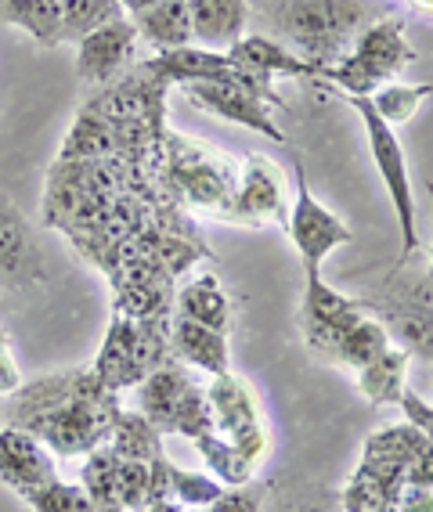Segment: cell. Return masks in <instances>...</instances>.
<instances>
[{"mask_svg":"<svg viewBox=\"0 0 433 512\" xmlns=\"http://www.w3.org/2000/svg\"><path fill=\"white\" fill-rule=\"evenodd\" d=\"M120 412V394L105 390L94 368H76L22 386L11 404L8 426L40 437L58 458H73L91 455L98 444H105Z\"/></svg>","mask_w":433,"mask_h":512,"instance_id":"cell-1","label":"cell"},{"mask_svg":"<svg viewBox=\"0 0 433 512\" xmlns=\"http://www.w3.org/2000/svg\"><path fill=\"white\" fill-rule=\"evenodd\" d=\"M390 15L372 0H275L268 4V19L278 26V37L289 51L304 55L318 69L336 65L358 44V37L376 19Z\"/></svg>","mask_w":433,"mask_h":512,"instance_id":"cell-2","label":"cell"},{"mask_svg":"<svg viewBox=\"0 0 433 512\" xmlns=\"http://www.w3.org/2000/svg\"><path fill=\"white\" fill-rule=\"evenodd\" d=\"M170 318L174 314L145 318V321L112 318L109 336H105L102 350H98V357H94L91 365L105 390H112V394L134 390L163 361L174 357V350H170Z\"/></svg>","mask_w":433,"mask_h":512,"instance_id":"cell-3","label":"cell"},{"mask_svg":"<svg viewBox=\"0 0 433 512\" xmlns=\"http://www.w3.org/2000/svg\"><path fill=\"white\" fill-rule=\"evenodd\" d=\"M138 390V412L145 415L159 433H177V437L199 440L213 433L210 401H206V386L181 365L177 357L163 361Z\"/></svg>","mask_w":433,"mask_h":512,"instance_id":"cell-4","label":"cell"},{"mask_svg":"<svg viewBox=\"0 0 433 512\" xmlns=\"http://www.w3.org/2000/svg\"><path fill=\"white\" fill-rule=\"evenodd\" d=\"M347 105L361 116V127H365V138H369V152L372 163L379 170V181L387 188L390 206H394L397 228H401V253H397L394 271L412 260L419 253V228H415V188H412V174H408V156L401 141H397V130L390 127L387 119L372 109L369 98L361 94H347Z\"/></svg>","mask_w":433,"mask_h":512,"instance_id":"cell-5","label":"cell"},{"mask_svg":"<svg viewBox=\"0 0 433 512\" xmlns=\"http://www.w3.org/2000/svg\"><path fill=\"white\" fill-rule=\"evenodd\" d=\"M412 62H415V51L405 40L401 19L383 15V19H376L361 33L351 55L340 58L336 65H325L322 76H329V80L336 83V87H343L347 94L372 98L383 83L394 80L397 73H405Z\"/></svg>","mask_w":433,"mask_h":512,"instance_id":"cell-6","label":"cell"},{"mask_svg":"<svg viewBox=\"0 0 433 512\" xmlns=\"http://www.w3.org/2000/svg\"><path fill=\"white\" fill-rule=\"evenodd\" d=\"M185 98L192 105H199L210 116H221L228 123H239L246 130H257L264 138L289 145V138L282 134V127L271 116V105L286 109V101L278 98V91L271 87V80L253 73H239L231 80H203V83H185Z\"/></svg>","mask_w":433,"mask_h":512,"instance_id":"cell-7","label":"cell"},{"mask_svg":"<svg viewBox=\"0 0 433 512\" xmlns=\"http://www.w3.org/2000/svg\"><path fill=\"white\" fill-rule=\"evenodd\" d=\"M206 401H210L213 433H221L224 440H231L253 462H264V455L271 451V433L253 386L235 372L213 375L210 386H206Z\"/></svg>","mask_w":433,"mask_h":512,"instance_id":"cell-8","label":"cell"},{"mask_svg":"<svg viewBox=\"0 0 433 512\" xmlns=\"http://www.w3.org/2000/svg\"><path fill=\"white\" fill-rule=\"evenodd\" d=\"M286 235H289V242H293L296 256H300V264H304V275L322 271L325 256H332L340 246L354 242V231L347 228V220L336 217L329 206H322V202L314 199L300 163H296V192H293V202H289Z\"/></svg>","mask_w":433,"mask_h":512,"instance_id":"cell-9","label":"cell"},{"mask_svg":"<svg viewBox=\"0 0 433 512\" xmlns=\"http://www.w3.org/2000/svg\"><path fill=\"white\" fill-rule=\"evenodd\" d=\"M358 318H365V300L361 296L336 293L332 285L322 282V271L307 275L304 307H300V332H304V347L311 354L336 365V350H340L343 332L351 329Z\"/></svg>","mask_w":433,"mask_h":512,"instance_id":"cell-10","label":"cell"},{"mask_svg":"<svg viewBox=\"0 0 433 512\" xmlns=\"http://www.w3.org/2000/svg\"><path fill=\"white\" fill-rule=\"evenodd\" d=\"M170 170L188 202L228 217L235 206V170L224 163V156H213L210 148L192 138L170 134Z\"/></svg>","mask_w":433,"mask_h":512,"instance_id":"cell-11","label":"cell"},{"mask_svg":"<svg viewBox=\"0 0 433 512\" xmlns=\"http://www.w3.org/2000/svg\"><path fill=\"white\" fill-rule=\"evenodd\" d=\"M58 480V455L44 440L19 426L0 430V484L11 487L26 502L29 494L44 491Z\"/></svg>","mask_w":433,"mask_h":512,"instance_id":"cell-12","label":"cell"},{"mask_svg":"<svg viewBox=\"0 0 433 512\" xmlns=\"http://www.w3.org/2000/svg\"><path fill=\"white\" fill-rule=\"evenodd\" d=\"M134 55L138 29L130 19H116L76 44V76L87 87H109L127 73V65H134Z\"/></svg>","mask_w":433,"mask_h":512,"instance_id":"cell-13","label":"cell"},{"mask_svg":"<svg viewBox=\"0 0 433 512\" xmlns=\"http://www.w3.org/2000/svg\"><path fill=\"white\" fill-rule=\"evenodd\" d=\"M228 217L249 224H282L289 220V195L282 188L278 166L264 156H246L242 163V188L235 192V206Z\"/></svg>","mask_w":433,"mask_h":512,"instance_id":"cell-14","label":"cell"},{"mask_svg":"<svg viewBox=\"0 0 433 512\" xmlns=\"http://www.w3.org/2000/svg\"><path fill=\"white\" fill-rule=\"evenodd\" d=\"M40 275H44V267L37 260L33 231H29L19 206L0 192V282H8V289H15V285H33Z\"/></svg>","mask_w":433,"mask_h":512,"instance_id":"cell-15","label":"cell"},{"mask_svg":"<svg viewBox=\"0 0 433 512\" xmlns=\"http://www.w3.org/2000/svg\"><path fill=\"white\" fill-rule=\"evenodd\" d=\"M148 76H156L159 83H203V80H231L242 69L221 51H206L199 44L174 47V51H159L156 58L141 62Z\"/></svg>","mask_w":433,"mask_h":512,"instance_id":"cell-16","label":"cell"},{"mask_svg":"<svg viewBox=\"0 0 433 512\" xmlns=\"http://www.w3.org/2000/svg\"><path fill=\"white\" fill-rule=\"evenodd\" d=\"M188 19H192V44L228 55L246 37L249 0H188Z\"/></svg>","mask_w":433,"mask_h":512,"instance_id":"cell-17","label":"cell"},{"mask_svg":"<svg viewBox=\"0 0 433 512\" xmlns=\"http://www.w3.org/2000/svg\"><path fill=\"white\" fill-rule=\"evenodd\" d=\"M170 350L181 365L195 368L203 375H228L231 372V347L228 332L206 329L199 321L170 318Z\"/></svg>","mask_w":433,"mask_h":512,"instance_id":"cell-18","label":"cell"},{"mask_svg":"<svg viewBox=\"0 0 433 512\" xmlns=\"http://www.w3.org/2000/svg\"><path fill=\"white\" fill-rule=\"evenodd\" d=\"M365 311H372L387 325L390 339H394L397 347H405L412 357L433 361V314L419 311L412 303L394 300V296H387V293L365 296Z\"/></svg>","mask_w":433,"mask_h":512,"instance_id":"cell-19","label":"cell"},{"mask_svg":"<svg viewBox=\"0 0 433 512\" xmlns=\"http://www.w3.org/2000/svg\"><path fill=\"white\" fill-rule=\"evenodd\" d=\"M228 58L239 65L242 73L264 76V80H275V76H322V69L314 62H307L304 55L289 51L286 44H278L271 37H242L239 44L231 47Z\"/></svg>","mask_w":433,"mask_h":512,"instance_id":"cell-20","label":"cell"},{"mask_svg":"<svg viewBox=\"0 0 433 512\" xmlns=\"http://www.w3.org/2000/svg\"><path fill=\"white\" fill-rule=\"evenodd\" d=\"M174 318L199 321L206 329L228 332L231 329V296L217 275H199L185 282L174 293Z\"/></svg>","mask_w":433,"mask_h":512,"instance_id":"cell-21","label":"cell"},{"mask_svg":"<svg viewBox=\"0 0 433 512\" xmlns=\"http://www.w3.org/2000/svg\"><path fill=\"white\" fill-rule=\"evenodd\" d=\"M408 365H412V354H408L405 347L390 343L376 361L358 368V394L365 397L372 408L397 404L408 390Z\"/></svg>","mask_w":433,"mask_h":512,"instance_id":"cell-22","label":"cell"},{"mask_svg":"<svg viewBox=\"0 0 433 512\" xmlns=\"http://www.w3.org/2000/svg\"><path fill=\"white\" fill-rule=\"evenodd\" d=\"M430 440L423 433L401 422V426H387V430L372 433L365 440V451H361V466L376 469V473H387V476H397V480H405V469L419 451L426 448Z\"/></svg>","mask_w":433,"mask_h":512,"instance_id":"cell-23","label":"cell"},{"mask_svg":"<svg viewBox=\"0 0 433 512\" xmlns=\"http://www.w3.org/2000/svg\"><path fill=\"white\" fill-rule=\"evenodd\" d=\"M138 40H145L156 51H174V47L192 44V19H188V0H159L156 8L134 15Z\"/></svg>","mask_w":433,"mask_h":512,"instance_id":"cell-24","label":"cell"},{"mask_svg":"<svg viewBox=\"0 0 433 512\" xmlns=\"http://www.w3.org/2000/svg\"><path fill=\"white\" fill-rule=\"evenodd\" d=\"M62 8L65 0H8L0 4V19L19 26L37 44L58 47L62 44Z\"/></svg>","mask_w":433,"mask_h":512,"instance_id":"cell-25","label":"cell"},{"mask_svg":"<svg viewBox=\"0 0 433 512\" xmlns=\"http://www.w3.org/2000/svg\"><path fill=\"white\" fill-rule=\"evenodd\" d=\"M192 444L199 448V455H203L210 476H217L224 487H246L257 480L260 462H253L246 451H239L231 440H224L221 433H206V437L192 440Z\"/></svg>","mask_w":433,"mask_h":512,"instance_id":"cell-26","label":"cell"},{"mask_svg":"<svg viewBox=\"0 0 433 512\" xmlns=\"http://www.w3.org/2000/svg\"><path fill=\"white\" fill-rule=\"evenodd\" d=\"M116 451L109 444H98L91 455L83 458L80 469V487L91 498L94 512H127L120 498V484H116Z\"/></svg>","mask_w":433,"mask_h":512,"instance_id":"cell-27","label":"cell"},{"mask_svg":"<svg viewBox=\"0 0 433 512\" xmlns=\"http://www.w3.org/2000/svg\"><path fill=\"white\" fill-rule=\"evenodd\" d=\"M105 444L120 458H138V462H152L163 455V433L141 412H120Z\"/></svg>","mask_w":433,"mask_h":512,"instance_id":"cell-28","label":"cell"},{"mask_svg":"<svg viewBox=\"0 0 433 512\" xmlns=\"http://www.w3.org/2000/svg\"><path fill=\"white\" fill-rule=\"evenodd\" d=\"M390 343H394V339H390L387 325H383L379 318H369V314H365V318H358L351 329L343 332L340 350H336V365L358 372V368H365L369 361H376Z\"/></svg>","mask_w":433,"mask_h":512,"instance_id":"cell-29","label":"cell"},{"mask_svg":"<svg viewBox=\"0 0 433 512\" xmlns=\"http://www.w3.org/2000/svg\"><path fill=\"white\" fill-rule=\"evenodd\" d=\"M271 512H343L340 491L314 480H278L268 484Z\"/></svg>","mask_w":433,"mask_h":512,"instance_id":"cell-30","label":"cell"},{"mask_svg":"<svg viewBox=\"0 0 433 512\" xmlns=\"http://www.w3.org/2000/svg\"><path fill=\"white\" fill-rule=\"evenodd\" d=\"M127 19L120 0H65L62 8V44H80L94 29Z\"/></svg>","mask_w":433,"mask_h":512,"instance_id":"cell-31","label":"cell"},{"mask_svg":"<svg viewBox=\"0 0 433 512\" xmlns=\"http://www.w3.org/2000/svg\"><path fill=\"white\" fill-rule=\"evenodd\" d=\"M426 98H433V83H383L369 101L390 127H401L419 112Z\"/></svg>","mask_w":433,"mask_h":512,"instance_id":"cell-32","label":"cell"},{"mask_svg":"<svg viewBox=\"0 0 433 512\" xmlns=\"http://www.w3.org/2000/svg\"><path fill=\"white\" fill-rule=\"evenodd\" d=\"M224 494V484L210 473H192L170 462V498L185 505V509H210Z\"/></svg>","mask_w":433,"mask_h":512,"instance_id":"cell-33","label":"cell"},{"mask_svg":"<svg viewBox=\"0 0 433 512\" xmlns=\"http://www.w3.org/2000/svg\"><path fill=\"white\" fill-rule=\"evenodd\" d=\"M26 505L33 512H94L91 498L80 484H65V480H55L47 484L44 491L29 494Z\"/></svg>","mask_w":433,"mask_h":512,"instance_id":"cell-34","label":"cell"},{"mask_svg":"<svg viewBox=\"0 0 433 512\" xmlns=\"http://www.w3.org/2000/svg\"><path fill=\"white\" fill-rule=\"evenodd\" d=\"M116 484H120L123 509L141 512L148 505V484H152L148 462H138V458H120V462H116Z\"/></svg>","mask_w":433,"mask_h":512,"instance_id":"cell-35","label":"cell"},{"mask_svg":"<svg viewBox=\"0 0 433 512\" xmlns=\"http://www.w3.org/2000/svg\"><path fill=\"white\" fill-rule=\"evenodd\" d=\"M383 293L394 296V300H401V303H412V307H419V311H426V314H433V271L426 267V275H412V278L394 271V275H387V282H383Z\"/></svg>","mask_w":433,"mask_h":512,"instance_id":"cell-36","label":"cell"},{"mask_svg":"<svg viewBox=\"0 0 433 512\" xmlns=\"http://www.w3.org/2000/svg\"><path fill=\"white\" fill-rule=\"evenodd\" d=\"M268 498L264 484H246V487H224V494L210 505V512H260Z\"/></svg>","mask_w":433,"mask_h":512,"instance_id":"cell-37","label":"cell"},{"mask_svg":"<svg viewBox=\"0 0 433 512\" xmlns=\"http://www.w3.org/2000/svg\"><path fill=\"white\" fill-rule=\"evenodd\" d=\"M397 408L405 412V422H408V426H415V430L423 433V437L433 444V401H423V397H419V394L412 390V386H408L405 397L397 401Z\"/></svg>","mask_w":433,"mask_h":512,"instance_id":"cell-38","label":"cell"},{"mask_svg":"<svg viewBox=\"0 0 433 512\" xmlns=\"http://www.w3.org/2000/svg\"><path fill=\"white\" fill-rule=\"evenodd\" d=\"M22 390V372H19V361L11 354V343L0 329V397H15Z\"/></svg>","mask_w":433,"mask_h":512,"instance_id":"cell-39","label":"cell"},{"mask_svg":"<svg viewBox=\"0 0 433 512\" xmlns=\"http://www.w3.org/2000/svg\"><path fill=\"white\" fill-rule=\"evenodd\" d=\"M405 487H433V444H426V448L408 462Z\"/></svg>","mask_w":433,"mask_h":512,"instance_id":"cell-40","label":"cell"},{"mask_svg":"<svg viewBox=\"0 0 433 512\" xmlns=\"http://www.w3.org/2000/svg\"><path fill=\"white\" fill-rule=\"evenodd\" d=\"M397 512H433V487H405L397 498Z\"/></svg>","mask_w":433,"mask_h":512,"instance_id":"cell-41","label":"cell"},{"mask_svg":"<svg viewBox=\"0 0 433 512\" xmlns=\"http://www.w3.org/2000/svg\"><path fill=\"white\" fill-rule=\"evenodd\" d=\"M141 512H188V509L177 498H156V502H148Z\"/></svg>","mask_w":433,"mask_h":512,"instance_id":"cell-42","label":"cell"},{"mask_svg":"<svg viewBox=\"0 0 433 512\" xmlns=\"http://www.w3.org/2000/svg\"><path fill=\"white\" fill-rule=\"evenodd\" d=\"M156 4L159 0H120V8L127 19H134V15H141V11H148V8H156Z\"/></svg>","mask_w":433,"mask_h":512,"instance_id":"cell-43","label":"cell"},{"mask_svg":"<svg viewBox=\"0 0 433 512\" xmlns=\"http://www.w3.org/2000/svg\"><path fill=\"white\" fill-rule=\"evenodd\" d=\"M426 192H430V202H433V184H426ZM430 271H433V246H430Z\"/></svg>","mask_w":433,"mask_h":512,"instance_id":"cell-44","label":"cell"},{"mask_svg":"<svg viewBox=\"0 0 433 512\" xmlns=\"http://www.w3.org/2000/svg\"><path fill=\"white\" fill-rule=\"evenodd\" d=\"M188 512H210V509H188Z\"/></svg>","mask_w":433,"mask_h":512,"instance_id":"cell-45","label":"cell"},{"mask_svg":"<svg viewBox=\"0 0 433 512\" xmlns=\"http://www.w3.org/2000/svg\"><path fill=\"white\" fill-rule=\"evenodd\" d=\"M0 4H8V0H0Z\"/></svg>","mask_w":433,"mask_h":512,"instance_id":"cell-46","label":"cell"}]
</instances>
